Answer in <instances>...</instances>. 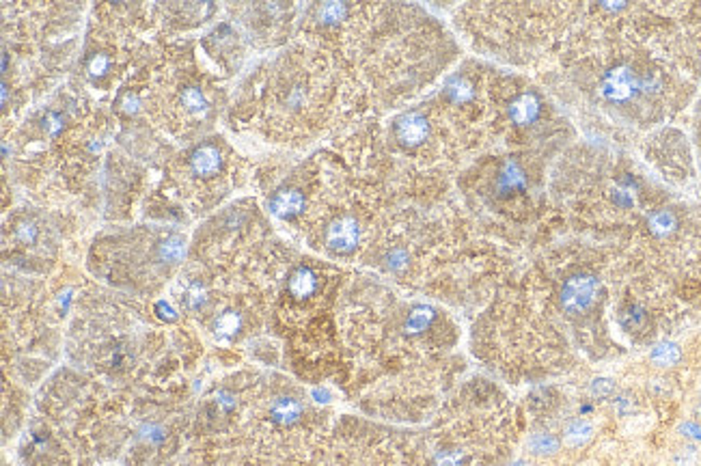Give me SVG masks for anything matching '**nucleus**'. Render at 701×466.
<instances>
[{"instance_id": "25", "label": "nucleus", "mask_w": 701, "mask_h": 466, "mask_svg": "<svg viewBox=\"0 0 701 466\" xmlns=\"http://www.w3.org/2000/svg\"><path fill=\"white\" fill-rule=\"evenodd\" d=\"M186 104H188V108H193V110H201L205 102H203V96H201L199 91L190 89V91L186 93Z\"/></svg>"}, {"instance_id": "19", "label": "nucleus", "mask_w": 701, "mask_h": 466, "mask_svg": "<svg viewBox=\"0 0 701 466\" xmlns=\"http://www.w3.org/2000/svg\"><path fill=\"white\" fill-rule=\"evenodd\" d=\"M699 462V451L693 445H686L674 453V464L676 466H695Z\"/></svg>"}, {"instance_id": "2", "label": "nucleus", "mask_w": 701, "mask_h": 466, "mask_svg": "<svg viewBox=\"0 0 701 466\" xmlns=\"http://www.w3.org/2000/svg\"><path fill=\"white\" fill-rule=\"evenodd\" d=\"M636 89H639V78L632 72V67L628 65H615L613 70L607 72V76L602 78L600 82V96L613 102V104H622L628 102Z\"/></svg>"}, {"instance_id": "17", "label": "nucleus", "mask_w": 701, "mask_h": 466, "mask_svg": "<svg viewBox=\"0 0 701 466\" xmlns=\"http://www.w3.org/2000/svg\"><path fill=\"white\" fill-rule=\"evenodd\" d=\"M589 389H591V393H593L598 399H607V397H611V395L615 393L617 384H615L613 378L602 376V378H593L591 384H589Z\"/></svg>"}, {"instance_id": "15", "label": "nucleus", "mask_w": 701, "mask_h": 466, "mask_svg": "<svg viewBox=\"0 0 701 466\" xmlns=\"http://www.w3.org/2000/svg\"><path fill=\"white\" fill-rule=\"evenodd\" d=\"M432 320H434V311H432L430 306H417V309H414L412 313L408 316L404 328H406L408 335H419V332H423V330L430 326Z\"/></svg>"}, {"instance_id": "18", "label": "nucleus", "mask_w": 701, "mask_h": 466, "mask_svg": "<svg viewBox=\"0 0 701 466\" xmlns=\"http://www.w3.org/2000/svg\"><path fill=\"white\" fill-rule=\"evenodd\" d=\"M449 96L456 100V102H466L472 98V86L464 80V78H456L451 80L449 84Z\"/></svg>"}, {"instance_id": "26", "label": "nucleus", "mask_w": 701, "mask_h": 466, "mask_svg": "<svg viewBox=\"0 0 701 466\" xmlns=\"http://www.w3.org/2000/svg\"><path fill=\"white\" fill-rule=\"evenodd\" d=\"M389 264H391V268L399 270V268H404V266H406V255H404L401 251H395V253H391V257H389Z\"/></svg>"}, {"instance_id": "8", "label": "nucleus", "mask_w": 701, "mask_h": 466, "mask_svg": "<svg viewBox=\"0 0 701 466\" xmlns=\"http://www.w3.org/2000/svg\"><path fill=\"white\" fill-rule=\"evenodd\" d=\"M682 358V348L676 344V341H660V344H656L650 352V361L656 365V367H674L678 365Z\"/></svg>"}, {"instance_id": "24", "label": "nucleus", "mask_w": 701, "mask_h": 466, "mask_svg": "<svg viewBox=\"0 0 701 466\" xmlns=\"http://www.w3.org/2000/svg\"><path fill=\"white\" fill-rule=\"evenodd\" d=\"M615 410H617L619 415H630V413L634 410V401H632V397H630V395H619V397L615 399Z\"/></svg>"}, {"instance_id": "10", "label": "nucleus", "mask_w": 701, "mask_h": 466, "mask_svg": "<svg viewBox=\"0 0 701 466\" xmlns=\"http://www.w3.org/2000/svg\"><path fill=\"white\" fill-rule=\"evenodd\" d=\"M619 324L628 332H641L648 326V311L641 304H626L619 311Z\"/></svg>"}, {"instance_id": "22", "label": "nucleus", "mask_w": 701, "mask_h": 466, "mask_svg": "<svg viewBox=\"0 0 701 466\" xmlns=\"http://www.w3.org/2000/svg\"><path fill=\"white\" fill-rule=\"evenodd\" d=\"M181 253H184V246H181V240H177V238L162 244V257H167V259H177Z\"/></svg>"}, {"instance_id": "3", "label": "nucleus", "mask_w": 701, "mask_h": 466, "mask_svg": "<svg viewBox=\"0 0 701 466\" xmlns=\"http://www.w3.org/2000/svg\"><path fill=\"white\" fill-rule=\"evenodd\" d=\"M359 238H361L359 223L354 219H349V216H341V219H337L328 227L326 244L337 253H352L359 244Z\"/></svg>"}, {"instance_id": "7", "label": "nucleus", "mask_w": 701, "mask_h": 466, "mask_svg": "<svg viewBox=\"0 0 701 466\" xmlns=\"http://www.w3.org/2000/svg\"><path fill=\"white\" fill-rule=\"evenodd\" d=\"M591 439H593V425L583 419L572 421L563 432V445H567L570 449L585 447Z\"/></svg>"}, {"instance_id": "23", "label": "nucleus", "mask_w": 701, "mask_h": 466, "mask_svg": "<svg viewBox=\"0 0 701 466\" xmlns=\"http://www.w3.org/2000/svg\"><path fill=\"white\" fill-rule=\"evenodd\" d=\"M613 199H615V203L630 207L632 205V188H628L626 183H619V188L613 190Z\"/></svg>"}, {"instance_id": "1", "label": "nucleus", "mask_w": 701, "mask_h": 466, "mask_svg": "<svg viewBox=\"0 0 701 466\" xmlns=\"http://www.w3.org/2000/svg\"><path fill=\"white\" fill-rule=\"evenodd\" d=\"M600 294H602V287L593 274L577 272L563 281L561 292H559V304L570 316H585L596 306V302L600 300Z\"/></svg>"}, {"instance_id": "4", "label": "nucleus", "mask_w": 701, "mask_h": 466, "mask_svg": "<svg viewBox=\"0 0 701 466\" xmlns=\"http://www.w3.org/2000/svg\"><path fill=\"white\" fill-rule=\"evenodd\" d=\"M395 132H397V138L401 145L417 147L427 138L430 126H427V119L421 112H406L404 117L397 119Z\"/></svg>"}, {"instance_id": "5", "label": "nucleus", "mask_w": 701, "mask_h": 466, "mask_svg": "<svg viewBox=\"0 0 701 466\" xmlns=\"http://www.w3.org/2000/svg\"><path fill=\"white\" fill-rule=\"evenodd\" d=\"M541 104L539 98L533 93H522L512 104H509V119H512L516 126H531V123L539 117Z\"/></svg>"}, {"instance_id": "12", "label": "nucleus", "mask_w": 701, "mask_h": 466, "mask_svg": "<svg viewBox=\"0 0 701 466\" xmlns=\"http://www.w3.org/2000/svg\"><path fill=\"white\" fill-rule=\"evenodd\" d=\"M317 287V278L315 274L309 270V268H300L292 274L290 278V292L296 296V298H307L315 292Z\"/></svg>"}, {"instance_id": "16", "label": "nucleus", "mask_w": 701, "mask_h": 466, "mask_svg": "<svg viewBox=\"0 0 701 466\" xmlns=\"http://www.w3.org/2000/svg\"><path fill=\"white\" fill-rule=\"evenodd\" d=\"M300 415V403L296 399H281L274 406V417L281 423H292Z\"/></svg>"}, {"instance_id": "27", "label": "nucleus", "mask_w": 701, "mask_h": 466, "mask_svg": "<svg viewBox=\"0 0 701 466\" xmlns=\"http://www.w3.org/2000/svg\"><path fill=\"white\" fill-rule=\"evenodd\" d=\"M697 415H701V401H699V406H697Z\"/></svg>"}, {"instance_id": "9", "label": "nucleus", "mask_w": 701, "mask_h": 466, "mask_svg": "<svg viewBox=\"0 0 701 466\" xmlns=\"http://www.w3.org/2000/svg\"><path fill=\"white\" fill-rule=\"evenodd\" d=\"M650 233L656 238H669L678 231V216L671 209H658L650 216L648 221Z\"/></svg>"}, {"instance_id": "20", "label": "nucleus", "mask_w": 701, "mask_h": 466, "mask_svg": "<svg viewBox=\"0 0 701 466\" xmlns=\"http://www.w3.org/2000/svg\"><path fill=\"white\" fill-rule=\"evenodd\" d=\"M680 434H682V436H686V439H690V441L701 443V423L684 421V423L680 425Z\"/></svg>"}, {"instance_id": "6", "label": "nucleus", "mask_w": 701, "mask_h": 466, "mask_svg": "<svg viewBox=\"0 0 701 466\" xmlns=\"http://www.w3.org/2000/svg\"><path fill=\"white\" fill-rule=\"evenodd\" d=\"M525 183H527V175L522 171V167L514 160H509L503 164L501 173H499V179H496V190L501 195H514L518 190L525 188Z\"/></svg>"}, {"instance_id": "14", "label": "nucleus", "mask_w": 701, "mask_h": 466, "mask_svg": "<svg viewBox=\"0 0 701 466\" xmlns=\"http://www.w3.org/2000/svg\"><path fill=\"white\" fill-rule=\"evenodd\" d=\"M302 205H304V199L298 190L278 193L276 199H274V212L278 216H294L302 209Z\"/></svg>"}, {"instance_id": "11", "label": "nucleus", "mask_w": 701, "mask_h": 466, "mask_svg": "<svg viewBox=\"0 0 701 466\" xmlns=\"http://www.w3.org/2000/svg\"><path fill=\"white\" fill-rule=\"evenodd\" d=\"M220 167V153L216 147L212 145H203L201 149H197V153L193 155V169L199 175H210L216 173Z\"/></svg>"}, {"instance_id": "13", "label": "nucleus", "mask_w": 701, "mask_h": 466, "mask_svg": "<svg viewBox=\"0 0 701 466\" xmlns=\"http://www.w3.org/2000/svg\"><path fill=\"white\" fill-rule=\"evenodd\" d=\"M559 447H561V441L551 432H535L529 439V449L535 455H553L559 451Z\"/></svg>"}, {"instance_id": "21", "label": "nucleus", "mask_w": 701, "mask_h": 466, "mask_svg": "<svg viewBox=\"0 0 701 466\" xmlns=\"http://www.w3.org/2000/svg\"><path fill=\"white\" fill-rule=\"evenodd\" d=\"M238 324H240V320H238L236 313H225V316H222V318L218 320L216 328H218L220 332H225V335H231V332L238 328Z\"/></svg>"}]
</instances>
